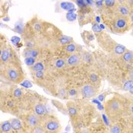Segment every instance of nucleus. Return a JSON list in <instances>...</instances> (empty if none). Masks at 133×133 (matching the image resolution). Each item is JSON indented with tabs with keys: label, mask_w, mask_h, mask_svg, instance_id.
<instances>
[{
	"label": "nucleus",
	"mask_w": 133,
	"mask_h": 133,
	"mask_svg": "<svg viewBox=\"0 0 133 133\" xmlns=\"http://www.w3.org/2000/svg\"><path fill=\"white\" fill-rule=\"evenodd\" d=\"M105 109L107 111V113L110 116L115 117V116H118L119 114L122 113V111L123 110V107H122V102H120L118 99L113 97L107 102Z\"/></svg>",
	"instance_id": "1"
},
{
	"label": "nucleus",
	"mask_w": 133,
	"mask_h": 133,
	"mask_svg": "<svg viewBox=\"0 0 133 133\" xmlns=\"http://www.w3.org/2000/svg\"><path fill=\"white\" fill-rule=\"evenodd\" d=\"M44 128L48 132H58L61 129V126L58 120L50 119L45 122Z\"/></svg>",
	"instance_id": "2"
},
{
	"label": "nucleus",
	"mask_w": 133,
	"mask_h": 133,
	"mask_svg": "<svg viewBox=\"0 0 133 133\" xmlns=\"http://www.w3.org/2000/svg\"><path fill=\"white\" fill-rule=\"evenodd\" d=\"M6 75L8 80L14 83H18L22 80L19 71L15 68H8L6 70Z\"/></svg>",
	"instance_id": "3"
},
{
	"label": "nucleus",
	"mask_w": 133,
	"mask_h": 133,
	"mask_svg": "<svg viewBox=\"0 0 133 133\" xmlns=\"http://www.w3.org/2000/svg\"><path fill=\"white\" fill-rule=\"evenodd\" d=\"M82 95L85 98L93 97L96 94V89L91 85H86L82 88Z\"/></svg>",
	"instance_id": "4"
},
{
	"label": "nucleus",
	"mask_w": 133,
	"mask_h": 133,
	"mask_svg": "<svg viewBox=\"0 0 133 133\" xmlns=\"http://www.w3.org/2000/svg\"><path fill=\"white\" fill-rule=\"evenodd\" d=\"M27 124L32 129L35 128L36 126L40 125V120L39 116L37 115L36 113L35 114H30V115L27 116Z\"/></svg>",
	"instance_id": "5"
},
{
	"label": "nucleus",
	"mask_w": 133,
	"mask_h": 133,
	"mask_svg": "<svg viewBox=\"0 0 133 133\" xmlns=\"http://www.w3.org/2000/svg\"><path fill=\"white\" fill-rule=\"evenodd\" d=\"M128 24L127 20L126 19V18L124 17H120L119 18H117V20L116 21L115 25L116 27L119 30H123L126 27Z\"/></svg>",
	"instance_id": "6"
},
{
	"label": "nucleus",
	"mask_w": 133,
	"mask_h": 133,
	"mask_svg": "<svg viewBox=\"0 0 133 133\" xmlns=\"http://www.w3.org/2000/svg\"><path fill=\"white\" fill-rule=\"evenodd\" d=\"M23 56L25 58H28V57H33V58H36L38 56V51L35 49H32V48H27L25 49L23 52Z\"/></svg>",
	"instance_id": "7"
},
{
	"label": "nucleus",
	"mask_w": 133,
	"mask_h": 133,
	"mask_svg": "<svg viewBox=\"0 0 133 133\" xmlns=\"http://www.w3.org/2000/svg\"><path fill=\"white\" fill-rule=\"evenodd\" d=\"M80 62V56L78 54H72L67 59V64L68 66H76Z\"/></svg>",
	"instance_id": "8"
},
{
	"label": "nucleus",
	"mask_w": 133,
	"mask_h": 133,
	"mask_svg": "<svg viewBox=\"0 0 133 133\" xmlns=\"http://www.w3.org/2000/svg\"><path fill=\"white\" fill-rule=\"evenodd\" d=\"M117 11L119 12V14L122 16V17H129L131 14L130 10L128 7H126V5H119L117 8Z\"/></svg>",
	"instance_id": "9"
},
{
	"label": "nucleus",
	"mask_w": 133,
	"mask_h": 133,
	"mask_svg": "<svg viewBox=\"0 0 133 133\" xmlns=\"http://www.w3.org/2000/svg\"><path fill=\"white\" fill-rule=\"evenodd\" d=\"M12 126L11 124V122H3L1 124V132H8L12 130Z\"/></svg>",
	"instance_id": "10"
},
{
	"label": "nucleus",
	"mask_w": 133,
	"mask_h": 133,
	"mask_svg": "<svg viewBox=\"0 0 133 133\" xmlns=\"http://www.w3.org/2000/svg\"><path fill=\"white\" fill-rule=\"evenodd\" d=\"M11 124L12 126V129L18 131L22 128V122L19 119H11Z\"/></svg>",
	"instance_id": "11"
},
{
	"label": "nucleus",
	"mask_w": 133,
	"mask_h": 133,
	"mask_svg": "<svg viewBox=\"0 0 133 133\" xmlns=\"http://www.w3.org/2000/svg\"><path fill=\"white\" fill-rule=\"evenodd\" d=\"M34 112L37 115H38L39 116H41L45 113V108L41 104H37L34 107Z\"/></svg>",
	"instance_id": "12"
},
{
	"label": "nucleus",
	"mask_w": 133,
	"mask_h": 133,
	"mask_svg": "<svg viewBox=\"0 0 133 133\" xmlns=\"http://www.w3.org/2000/svg\"><path fill=\"white\" fill-rule=\"evenodd\" d=\"M113 49H114L115 53L117 54V55H122V54H123V53L126 52V48L124 46L120 45V44H116V46H114Z\"/></svg>",
	"instance_id": "13"
},
{
	"label": "nucleus",
	"mask_w": 133,
	"mask_h": 133,
	"mask_svg": "<svg viewBox=\"0 0 133 133\" xmlns=\"http://www.w3.org/2000/svg\"><path fill=\"white\" fill-rule=\"evenodd\" d=\"M123 59L125 62L129 63L131 62V61L133 60V52L132 51H126V52L123 53Z\"/></svg>",
	"instance_id": "14"
},
{
	"label": "nucleus",
	"mask_w": 133,
	"mask_h": 133,
	"mask_svg": "<svg viewBox=\"0 0 133 133\" xmlns=\"http://www.w3.org/2000/svg\"><path fill=\"white\" fill-rule=\"evenodd\" d=\"M76 45L75 44H70L66 47V51L69 53H73L76 51Z\"/></svg>",
	"instance_id": "15"
},
{
	"label": "nucleus",
	"mask_w": 133,
	"mask_h": 133,
	"mask_svg": "<svg viewBox=\"0 0 133 133\" xmlns=\"http://www.w3.org/2000/svg\"><path fill=\"white\" fill-rule=\"evenodd\" d=\"M44 68V65L42 63H36L32 66V70L34 71H35V72H37V71H43Z\"/></svg>",
	"instance_id": "16"
},
{
	"label": "nucleus",
	"mask_w": 133,
	"mask_h": 133,
	"mask_svg": "<svg viewBox=\"0 0 133 133\" xmlns=\"http://www.w3.org/2000/svg\"><path fill=\"white\" fill-rule=\"evenodd\" d=\"M8 58H9V53L7 50H3L2 51V53H1V59L2 60V62L4 63H6L7 61L8 60Z\"/></svg>",
	"instance_id": "17"
},
{
	"label": "nucleus",
	"mask_w": 133,
	"mask_h": 133,
	"mask_svg": "<svg viewBox=\"0 0 133 133\" xmlns=\"http://www.w3.org/2000/svg\"><path fill=\"white\" fill-rule=\"evenodd\" d=\"M105 5L107 8H112L116 4V0H105Z\"/></svg>",
	"instance_id": "18"
},
{
	"label": "nucleus",
	"mask_w": 133,
	"mask_h": 133,
	"mask_svg": "<svg viewBox=\"0 0 133 133\" xmlns=\"http://www.w3.org/2000/svg\"><path fill=\"white\" fill-rule=\"evenodd\" d=\"M25 63L28 66H33L35 64V59L33 58V57L25 58Z\"/></svg>",
	"instance_id": "19"
},
{
	"label": "nucleus",
	"mask_w": 133,
	"mask_h": 133,
	"mask_svg": "<svg viewBox=\"0 0 133 133\" xmlns=\"http://www.w3.org/2000/svg\"><path fill=\"white\" fill-rule=\"evenodd\" d=\"M133 86V80H129L127 82H126L123 85L124 90H129V89Z\"/></svg>",
	"instance_id": "20"
},
{
	"label": "nucleus",
	"mask_w": 133,
	"mask_h": 133,
	"mask_svg": "<svg viewBox=\"0 0 133 133\" xmlns=\"http://www.w3.org/2000/svg\"><path fill=\"white\" fill-rule=\"evenodd\" d=\"M72 39L71 37H63L62 38L60 39V42L62 44H68L70 43Z\"/></svg>",
	"instance_id": "21"
},
{
	"label": "nucleus",
	"mask_w": 133,
	"mask_h": 133,
	"mask_svg": "<svg viewBox=\"0 0 133 133\" xmlns=\"http://www.w3.org/2000/svg\"><path fill=\"white\" fill-rule=\"evenodd\" d=\"M34 132H36V133H41V132H46V129L44 127H41L40 126H36L35 128H34V130H33Z\"/></svg>",
	"instance_id": "22"
},
{
	"label": "nucleus",
	"mask_w": 133,
	"mask_h": 133,
	"mask_svg": "<svg viewBox=\"0 0 133 133\" xmlns=\"http://www.w3.org/2000/svg\"><path fill=\"white\" fill-rule=\"evenodd\" d=\"M65 65V61L63 59H59L56 61V66L57 68H61V67H63V66Z\"/></svg>",
	"instance_id": "23"
},
{
	"label": "nucleus",
	"mask_w": 133,
	"mask_h": 133,
	"mask_svg": "<svg viewBox=\"0 0 133 133\" xmlns=\"http://www.w3.org/2000/svg\"><path fill=\"white\" fill-rule=\"evenodd\" d=\"M111 132H121V129L119 127L115 126L111 128Z\"/></svg>",
	"instance_id": "24"
},
{
	"label": "nucleus",
	"mask_w": 133,
	"mask_h": 133,
	"mask_svg": "<svg viewBox=\"0 0 133 133\" xmlns=\"http://www.w3.org/2000/svg\"><path fill=\"white\" fill-rule=\"evenodd\" d=\"M36 76H37V78H41L44 76V72H43V71H37V72H36Z\"/></svg>",
	"instance_id": "25"
},
{
	"label": "nucleus",
	"mask_w": 133,
	"mask_h": 133,
	"mask_svg": "<svg viewBox=\"0 0 133 133\" xmlns=\"http://www.w3.org/2000/svg\"><path fill=\"white\" fill-rule=\"evenodd\" d=\"M129 16H130V18H131V21L133 22V12H132V13H131Z\"/></svg>",
	"instance_id": "26"
},
{
	"label": "nucleus",
	"mask_w": 133,
	"mask_h": 133,
	"mask_svg": "<svg viewBox=\"0 0 133 133\" xmlns=\"http://www.w3.org/2000/svg\"><path fill=\"white\" fill-rule=\"evenodd\" d=\"M129 92H130V93H131L132 94H133V86L129 89Z\"/></svg>",
	"instance_id": "27"
},
{
	"label": "nucleus",
	"mask_w": 133,
	"mask_h": 133,
	"mask_svg": "<svg viewBox=\"0 0 133 133\" xmlns=\"http://www.w3.org/2000/svg\"><path fill=\"white\" fill-rule=\"evenodd\" d=\"M130 111L133 113V105H131V107H130Z\"/></svg>",
	"instance_id": "28"
},
{
	"label": "nucleus",
	"mask_w": 133,
	"mask_h": 133,
	"mask_svg": "<svg viewBox=\"0 0 133 133\" xmlns=\"http://www.w3.org/2000/svg\"><path fill=\"white\" fill-rule=\"evenodd\" d=\"M130 76H131V78H133V71H132V72H131Z\"/></svg>",
	"instance_id": "29"
},
{
	"label": "nucleus",
	"mask_w": 133,
	"mask_h": 133,
	"mask_svg": "<svg viewBox=\"0 0 133 133\" xmlns=\"http://www.w3.org/2000/svg\"><path fill=\"white\" fill-rule=\"evenodd\" d=\"M132 119H133V117H132Z\"/></svg>",
	"instance_id": "30"
}]
</instances>
